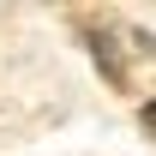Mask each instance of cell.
I'll use <instances>...</instances> for the list:
<instances>
[{
	"instance_id": "cell-2",
	"label": "cell",
	"mask_w": 156,
	"mask_h": 156,
	"mask_svg": "<svg viewBox=\"0 0 156 156\" xmlns=\"http://www.w3.org/2000/svg\"><path fill=\"white\" fill-rule=\"evenodd\" d=\"M144 132H150V138H156V96H150V102H144Z\"/></svg>"
},
{
	"instance_id": "cell-1",
	"label": "cell",
	"mask_w": 156,
	"mask_h": 156,
	"mask_svg": "<svg viewBox=\"0 0 156 156\" xmlns=\"http://www.w3.org/2000/svg\"><path fill=\"white\" fill-rule=\"evenodd\" d=\"M90 54H96V66L108 72V84H114V90H126V84H132V72H126V60H120V36L96 30V36H90Z\"/></svg>"
}]
</instances>
